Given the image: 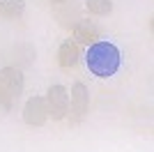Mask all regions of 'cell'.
<instances>
[{"instance_id":"cell-7","label":"cell","mask_w":154,"mask_h":152,"mask_svg":"<svg viewBox=\"0 0 154 152\" xmlns=\"http://www.w3.org/2000/svg\"><path fill=\"white\" fill-rule=\"evenodd\" d=\"M74 42L76 44H94L99 42V28L92 21H78L74 25Z\"/></svg>"},{"instance_id":"cell-8","label":"cell","mask_w":154,"mask_h":152,"mask_svg":"<svg viewBox=\"0 0 154 152\" xmlns=\"http://www.w3.org/2000/svg\"><path fill=\"white\" fill-rule=\"evenodd\" d=\"M23 12H26L23 0H0V19L14 21L19 16H23Z\"/></svg>"},{"instance_id":"cell-6","label":"cell","mask_w":154,"mask_h":152,"mask_svg":"<svg viewBox=\"0 0 154 152\" xmlns=\"http://www.w3.org/2000/svg\"><path fill=\"white\" fill-rule=\"evenodd\" d=\"M78 60H81V49H78V44L71 42V39L62 42L60 49H58V65L62 69H74L78 65Z\"/></svg>"},{"instance_id":"cell-11","label":"cell","mask_w":154,"mask_h":152,"mask_svg":"<svg viewBox=\"0 0 154 152\" xmlns=\"http://www.w3.org/2000/svg\"><path fill=\"white\" fill-rule=\"evenodd\" d=\"M48 2H55V5H60V2H67V0H48Z\"/></svg>"},{"instance_id":"cell-1","label":"cell","mask_w":154,"mask_h":152,"mask_svg":"<svg viewBox=\"0 0 154 152\" xmlns=\"http://www.w3.org/2000/svg\"><path fill=\"white\" fill-rule=\"evenodd\" d=\"M85 65L97 78H110L122 67V53L113 42H94L85 53Z\"/></svg>"},{"instance_id":"cell-4","label":"cell","mask_w":154,"mask_h":152,"mask_svg":"<svg viewBox=\"0 0 154 152\" xmlns=\"http://www.w3.org/2000/svg\"><path fill=\"white\" fill-rule=\"evenodd\" d=\"M23 122L30 127H44L48 122V106L44 97H30L23 106Z\"/></svg>"},{"instance_id":"cell-3","label":"cell","mask_w":154,"mask_h":152,"mask_svg":"<svg viewBox=\"0 0 154 152\" xmlns=\"http://www.w3.org/2000/svg\"><path fill=\"white\" fill-rule=\"evenodd\" d=\"M90 108V92L85 88V83L76 81L71 85V95H69V111H71V122H81L88 115Z\"/></svg>"},{"instance_id":"cell-2","label":"cell","mask_w":154,"mask_h":152,"mask_svg":"<svg viewBox=\"0 0 154 152\" xmlns=\"http://www.w3.org/2000/svg\"><path fill=\"white\" fill-rule=\"evenodd\" d=\"M44 99L48 106V118H53L55 122L64 120L69 115V92L64 85H51Z\"/></svg>"},{"instance_id":"cell-5","label":"cell","mask_w":154,"mask_h":152,"mask_svg":"<svg viewBox=\"0 0 154 152\" xmlns=\"http://www.w3.org/2000/svg\"><path fill=\"white\" fill-rule=\"evenodd\" d=\"M0 83L5 85V90L16 99V97L23 92V71L16 69V67H2L0 69Z\"/></svg>"},{"instance_id":"cell-9","label":"cell","mask_w":154,"mask_h":152,"mask_svg":"<svg viewBox=\"0 0 154 152\" xmlns=\"http://www.w3.org/2000/svg\"><path fill=\"white\" fill-rule=\"evenodd\" d=\"M85 9L94 16H108L113 12V0H85Z\"/></svg>"},{"instance_id":"cell-10","label":"cell","mask_w":154,"mask_h":152,"mask_svg":"<svg viewBox=\"0 0 154 152\" xmlns=\"http://www.w3.org/2000/svg\"><path fill=\"white\" fill-rule=\"evenodd\" d=\"M12 101H14V97L9 95L5 90V85L0 83V108H2V111H9V108H12Z\"/></svg>"}]
</instances>
